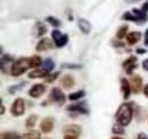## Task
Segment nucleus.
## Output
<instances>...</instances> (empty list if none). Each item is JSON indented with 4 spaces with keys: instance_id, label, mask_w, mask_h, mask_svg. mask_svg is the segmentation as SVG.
<instances>
[{
    "instance_id": "obj_4",
    "label": "nucleus",
    "mask_w": 148,
    "mask_h": 139,
    "mask_svg": "<svg viewBox=\"0 0 148 139\" xmlns=\"http://www.w3.org/2000/svg\"><path fill=\"white\" fill-rule=\"evenodd\" d=\"M66 111L74 112V113H79V114H83V115H88L89 114V108L87 107V102H84V100L69 105L66 107Z\"/></svg>"
},
{
    "instance_id": "obj_27",
    "label": "nucleus",
    "mask_w": 148,
    "mask_h": 139,
    "mask_svg": "<svg viewBox=\"0 0 148 139\" xmlns=\"http://www.w3.org/2000/svg\"><path fill=\"white\" fill-rule=\"evenodd\" d=\"M26 86V82H21L18 85H15V86H10V87L8 88V92L10 94V95H14V94H16V92H18L19 90H22L23 88Z\"/></svg>"
},
{
    "instance_id": "obj_25",
    "label": "nucleus",
    "mask_w": 148,
    "mask_h": 139,
    "mask_svg": "<svg viewBox=\"0 0 148 139\" xmlns=\"http://www.w3.org/2000/svg\"><path fill=\"white\" fill-rule=\"evenodd\" d=\"M23 139H41L40 131H37V130H29L26 133L23 135Z\"/></svg>"
},
{
    "instance_id": "obj_7",
    "label": "nucleus",
    "mask_w": 148,
    "mask_h": 139,
    "mask_svg": "<svg viewBox=\"0 0 148 139\" xmlns=\"http://www.w3.org/2000/svg\"><path fill=\"white\" fill-rule=\"evenodd\" d=\"M55 127V120L51 116H47L45 119H42V121L40 123V131L42 133H50L54 130Z\"/></svg>"
},
{
    "instance_id": "obj_13",
    "label": "nucleus",
    "mask_w": 148,
    "mask_h": 139,
    "mask_svg": "<svg viewBox=\"0 0 148 139\" xmlns=\"http://www.w3.org/2000/svg\"><path fill=\"white\" fill-rule=\"evenodd\" d=\"M77 26L83 34H89L91 31V23L86 18H79L77 19Z\"/></svg>"
},
{
    "instance_id": "obj_23",
    "label": "nucleus",
    "mask_w": 148,
    "mask_h": 139,
    "mask_svg": "<svg viewBox=\"0 0 148 139\" xmlns=\"http://www.w3.org/2000/svg\"><path fill=\"white\" fill-rule=\"evenodd\" d=\"M86 96V91L84 90H79V91H75L69 95V99L72 100V102H76V100H80L82 99L83 97Z\"/></svg>"
},
{
    "instance_id": "obj_41",
    "label": "nucleus",
    "mask_w": 148,
    "mask_h": 139,
    "mask_svg": "<svg viewBox=\"0 0 148 139\" xmlns=\"http://www.w3.org/2000/svg\"><path fill=\"white\" fill-rule=\"evenodd\" d=\"M143 92H144V95L146 96L148 98V83L147 85H145V87H144V90H143Z\"/></svg>"
},
{
    "instance_id": "obj_36",
    "label": "nucleus",
    "mask_w": 148,
    "mask_h": 139,
    "mask_svg": "<svg viewBox=\"0 0 148 139\" xmlns=\"http://www.w3.org/2000/svg\"><path fill=\"white\" fill-rule=\"evenodd\" d=\"M144 13H148V0H146L145 2H143V6H141V8H140Z\"/></svg>"
},
{
    "instance_id": "obj_24",
    "label": "nucleus",
    "mask_w": 148,
    "mask_h": 139,
    "mask_svg": "<svg viewBox=\"0 0 148 139\" xmlns=\"http://www.w3.org/2000/svg\"><path fill=\"white\" fill-rule=\"evenodd\" d=\"M1 139H23V137L15 131H6L1 133Z\"/></svg>"
},
{
    "instance_id": "obj_30",
    "label": "nucleus",
    "mask_w": 148,
    "mask_h": 139,
    "mask_svg": "<svg viewBox=\"0 0 148 139\" xmlns=\"http://www.w3.org/2000/svg\"><path fill=\"white\" fill-rule=\"evenodd\" d=\"M46 21H47V23H49L51 26H54V28H59L60 26V21L58 19L57 17L55 16H47L46 17Z\"/></svg>"
},
{
    "instance_id": "obj_15",
    "label": "nucleus",
    "mask_w": 148,
    "mask_h": 139,
    "mask_svg": "<svg viewBox=\"0 0 148 139\" xmlns=\"http://www.w3.org/2000/svg\"><path fill=\"white\" fill-rule=\"evenodd\" d=\"M60 85L64 89H72L75 86V79L71 74H65L60 79Z\"/></svg>"
},
{
    "instance_id": "obj_40",
    "label": "nucleus",
    "mask_w": 148,
    "mask_h": 139,
    "mask_svg": "<svg viewBox=\"0 0 148 139\" xmlns=\"http://www.w3.org/2000/svg\"><path fill=\"white\" fill-rule=\"evenodd\" d=\"M143 69L148 72V58H146V59L143 62Z\"/></svg>"
},
{
    "instance_id": "obj_17",
    "label": "nucleus",
    "mask_w": 148,
    "mask_h": 139,
    "mask_svg": "<svg viewBox=\"0 0 148 139\" xmlns=\"http://www.w3.org/2000/svg\"><path fill=\"white\" fill-rule=\"evenodd\" d=\"M34 32H36L37 38H42L48 32V28L43 22H37L36 25H34Z\"/></svg>"
},
{
    "instance_id": "obj_2",
    "label": "nucleus",
    "mask_w": 148,
    "mask_h": 139,
    "mask_svg": "<svg viewBox=\"0 0 148 139\" xmlns=\"http://www.w3.org/2000/svg\"><path fill=\"white\" fill-rule=\"evenodd\" d=\"M29 69H31L30 57H21L14 62L12 70H10V75L12 76H19L23 73H25Z\"/></svg>"
},
{
    "instance_id": "obj_46",
    "label": "nucleus",
    "mask_w": 148,
    "mask_h": 139,
    "mask_svg": "<svg viewBox=\"0 0 148 139\" xmlns=\"http://www.w3.org/2000/svg\"><path fill=\"white\" fill-rule=\"evenodd\" d=\"M43 139H49V138H43Z\"/></svg>"
},
{
    "instance_id": "obj_19",
    "label": "nucleus",
    "mask_w": 148,
    "mask_h": 139,
    "mask_svg": "<svg viewBox=\"0 0 148 139\" xmlns=\"http://www.w3.org/2000/svg\"><path fill=\"white\" fill-rule=\"evenodd\" d=\"M132 14L134 16H137V18L139 19L140 23H146L148 21V14L147 13H144L141 9H138V8H133L132 10Z\"/></svg>"
},
{
    "instance_id": "obj_39",
    "label": "nucleus",
    "mask_w": 148,
    "mask_h": 139,
    "mask_svg": "<svg viewBox=\"0 0 148 139\" xmlns=\"http://www.w3.org/2000/svg\"><path fill=\"white\" fill-rule=\"evenodd\" d=\"M137 139H148V136L146 133H144V132H140V133H138Z\"/></svg>"
},
{
    "instance_id": "obj_12",
    "label": "nucleus",
    "mask_w": 148,
    "mask_h": 139,
    "mask_svg": "<svg viewBox=\"0 0 148 139\" xmlns=\"http://www.w3.org/2000/svg\"><path fill=\"white\" fill-rule=\"evenodd\" d=\"M63 132L65 133V136L70 135V136L79 137L81 135V127L77 124H67L63 128Z\"/></svg>"
},
{
    "instance_id": "obj_6",
    "label": "nucleus",
    "mask_w": 148,
    "mask_h": 139,
    "mask_svg": "<svg viewBox=\"0 0 148 139\" xmlns=\"http://www.w3.org/2000/svg\"><path fill=\"white\" fill-rule=\"evenodd\" d=\"M15 62V58L12 56V55H1V72L3 74H8L10 73V70H12V66Z\"/></svg>"
},
{
    "instance_id": "obj_43",
    "label": "nucleus",
    "mask_w": 148,
    "mask_h": 139,
    "mask_svg": "<svg viewBox=\"0 0 148 139\" xmlns=\"http://www.w3.org/2000/svg\"><path fill=\"white\" fill-rule=\"evenodd\" d=\"M138 1H140V0H125L127 3H133V2H138Z\"/></svg>"
},
{
    "instance_id": "obj_9",
    "label": "nucleus",
    "mask_w": 148,
    "mask_h": 139,
    "mask_svg": "<svg viewBox=\"0 0 148 139\" xmlns=\"http://www.w3.org/2000/svg\"><path fill=\"white\" fill-rule=\"evenodd\" d=\"M54 41L49 38H42L38 41L37 46H36V50L38 52H47L49 49H51L54 47Z\"/></svg>"
},
{
    "instance_id": "obj_38",
    "label": "nucleus",
    "mask_w": 148,
    "mask_h": 139,
    "mask_svg": "<svg viewBox=\"0 0 148 139\" xmlns=\"http://www.w3.org/2000/svg\"><path fill=\"white\" fill-rule=\"evenodd\" d=\"M136 52H137L138 55H144V54L147 52V50H146L145 48H137V49H136Z\"/></svg>"
},
{
    "instance_id": "obj_8",
    "label": "nucleus",
    "mask_w": 148,
    "mask_h": 139,
    "mask_svg": "<svg viewBox=\"0 0 148 139\" xmlns=\"http://www.w3.org/2000/svg\"><path fill=\"white\" fill-rule=\"evenodd\" d=\"M47 90V86L43 83H36L29 89V96L31 98H39L41 97Z\"/></svg>"
},
{
    "instance_id": "obj_32",
    "label": "nucleus",
    "mask_w": 148,
    "mask_h": 139,
    "mask_svg": "<svg viewBox=\"0 0 148 139\" xmlns=\"http://www.w3.org/2000/svg\"><path fill=\"white\" fill-rule=\"evenodd\" d=\"M67 42H69V35L63 34V35H62V38L59 39V41L56 43L55 46L57 47V48H62V47L66 46V45H67Z\"/></svg>"
},
{
    "instance_id": "obj_14",
    "label": "nucleus",
    "mask_w": 148,
    "mask_h": 139,
    "mask_svg": "<svg viewBox=\"0 0 148 139\" xmlns=\"http://www.w3.org/2000/svg\"><path fill=\"white\" fill-rule=\"evenodd\" d=\"M141 36H143V33H141V32H139V31H132V32L128 33L127 38H125L127 43H128L129 46H133V45H136V43H138V42L140 41Z\"/></svg>"
},
{
    "instance_id": "obj_35",
    "label": "nucleus",
    "mask_w": 148,
    "mask_h": 139,
    "mask_svg": "<svg viewBox=\"0 0 148 139\" xmlns=\"http://www.w3.org/2000/svg\"><path fill=\"white\" fill-rule=\"evenodd\" d=\"M111 45L114 47V48H124V42L119 40V39H115V40H112L111 41Z\"/></svg>"
},
{
    "instance_id": "obj_29",
    "label": "nucleus",
    "mask_w": 148,
    "mask_h": 139,
    "mask_svg": "<svg viewBox=\"0 0 148 139\" xmlns=\"http://www.w3.org/2000/svg\"><path fill=\"white\" fill-rule=\"evenodd\" d=\"M112 132H113L114 135H123V133L125 132V130H124V127H123V125H121V124H119V123H115V124L112 127Z\"/></svg>"
},
{
    "instance_id": "obj_5",
    "label": "nucleus",
    "mask_w": 148,
    "mask_h": 139,
    "mask_svg": "<svg viewBox=\"0 0 148 139\" xmlns=\"http://www.w3.org/2000/svg\"><path fill=\"white\" fill-rule=\"evenodd\" d=\"M49 99L51 102H54L58 105H63L66 100V96L65 94L60 90V88H53L51 91H50V95H49Z\"/></svg>"
},
{
    "instance_id": "obj_34",
    "label": "nucleus",
    "mask_w": 148,
    "mask_h": 139,
    "mask_svg": "<svg viewBox=\"0 0 148 139\" xmlns=\"http://www.w3.org/2000/svg\"><path fill=\"white\" fill-rule=\"evenodd\" d=\"M62 35H63V33H62L59 30H54V31L51 32V39H53V41H54L55 45L59 41V39L62 38Z\"/></svg>"
},
{
    "instance_id": "obj_3",
    "label": "nucleus",
    "mask_w": 148,
    "mask_h": 139,
    "mask_svg": "<svg viewBox=\"0 0 148 139\" xmlns=\"http://www.w3.org/2000/svg\"><path fill=\"white\" fill-rule=\"evenodd\" d=\"M10 113L15 118L22 116L25 113V100L23 98H21V97L16 98L13 102L12 106H10Z\"/></svg>"
},
{
    "instance_id": "obj_42",
    "label": "nucleus",
    "mask_w": 148,
    "mask_h": 139,
    "mask_svg": "<svg viewBox=\"0 0 148 139\" xmlns=\"http://www.w3.org/2000/svg\"><path fill=\"white\" fill-rule=\"evenodd\" d=\"M64 139H77V137H75V136H70V135H67V136H65Z\"/></svg>"
},
{
    "instance_id": "obj_16",
    "label": "nucleus",
    "mask_w": 148,
    "mask_h": 139,
    "mask_svg": "<svg viewBox=\"0 0 148 139\" xmlns=\"http://www.w3.org/2000/svg\"><path fill=\"white\" fill-rule=\"evenodd\" d=\"M121 91L123 94V98L124 99H129L132 90H131V86H130L129 80L125 79V78H122L121 79Z\"/></svg>"
},
{
    "instance_id": "obj_10",
    "label": "nucleus",
    "mask_w": 148,
    "mask_h": 139,
    "mask_svg": "<svg viewBox=\"0 0 148 139\" xmlns=\"http://www.w3.org/2000/svg\"><path fill=\"white\" fill-rule=\"evenodd\" d=\"M130 86H131V90L133 94H139L141 90H144L143 88V79L140 75H132L129 80Z\"/></svg>"
},
{
    "instance_id": "obj_28",
    "label": "nucleus",
    "mask_w": 148,
    "mask_h": 139,
    "mask_svg": "<svg viewBox=\"0 0 148 139\" xmlns=\"http://www.w3.org/2000/svg\"><path fill=\"white\" fill-rule=\"evenodd\" d=\"M122 19L129 21V22H134V23H140L139 19L137 18V16H134V15L132 14V12H125V13L122 15Z\"/></svg>"
},
{
    "instance_id": "obj_11",
    "label": "nucleus",
    "mask_w": 148,
    "mask_h": 139,
    "mask_svg": "<svg viewBox=\"0 0 148 139\" xmlns=\"http://www.w3.org/2000/svg\"><path fill=\"white\" fill-rule=\"evenodd\" d=\"M137 57H134V56H131L129 58H127L123 63H122V66H123V69L125 71V73L127 74H129V75H132V73H133V70L137 67V65H136V63H137Z\"/></svg>"
},
{
    "instance_id": "obj_31",
    "label": "nucleus",
    "mask_w": 148,
    "mask_h": 139,
    "mask_svg": "<svg viewBox=\"0 0 148 139\" xmlns=\"http://www.w3.org/2000/svg\"><path fill=\"white\" fill-rule=\"evenodd\" d=\"M83 67L82 64H75V63H63L62 69H70V70H80Z\"/></svg>"
},
{
    "instance_id": "obj_26",
    "label": "nucleus",
    "mask_w": 148,
    "mask_h": 139,
    "mask_svg": "<svg viewBox=\"0 0 148 139\" xmlns=\"http://www.w3.org/2000/svg\"><path fill=\"white\" fill-rule=\"evenodd\" d=\"M37 121H38L37 114H31V115L26 119V121H25V127H26L27 129H32V128L36 125Z\"/></svg>"
},
{
    "instance_id": "obj_18",
    "label": "nucleus",
    "mask_w": 148,
    "mask_h": 139,
    "mask_svg": "<svg viewBox=\"0 0 148 139\" xmlns=\"http://www.w3.org/2000/svg\"><path fill=\"white\" fill-rule=\"evenodd\" d=\"M49 73L46 72L45 70L42 69H36L33 71H31L29 74H27V78L29 79H40V78H46Z\"/></svg>"
},
{
    "instance_id": "obj_20",
    "label": "nucleus",
    "mask_w": 148,
    "mask_h": 139,
    "mask_svg": "<svg viewBox=\"0 0 148 139\" xmlns=\"http://www.w3.org/2000/svg\"><path fill=\"white\" fill-rule=\"evenodd\" d=\"M42 58L39 55H33L30 57V64H31V69H38L42 65Z\"/></svg>"
},
{
    "instance_id": "obj_37",
    "label": "nucleus",
    "mask_w": 148,
    "mask_h": 139,
    "mask_svg": "<svg viewBox=\"0 0 148 139\" xmlns=\"http://www.w3.org/2000/svg\"><path fill=\"white\" fill-rule=\"evenodd\" d=\"M144 45L145 47H148V29H146L145 34H144Z\"/></svg>"
},
{
    "instance_id": "obj_33",
    "label": "nucleus",
    "mask_w": 148,
    "mask_h": 139,
    "mask_svg": "<svg viewBox=\"0 0 148 139\" xmlns=\"http://www.w3.org/2000/svg\"><path fill=\"white\" fill-rule=\"evenodd\" d=\"M59 74H60V72H54V73H49L46 78H45V80H46V82H54L56 79L59 76Z\"/></svg>"
},
{
    "instance_id": "obj_21",
    "label": "nucleus",
    "mask_w": 148,
    "mask_h": 139,
    "mask_svg": "<svg viewBox=\"0 0 148 139\" xmlns=\"http://www.w3.org/2000/svg\"><path fill=\"white\" fill-rule=\"evenodd\" d=\"M40 69L45 70V71L48 72V73H51V71L55 69V62L51 61L50 58H47V59L43 61V63H42V65H41Z\"/></svg>"
},
{
    "instance_id": "obj_1",
    "label": "nucleus",
    "mask_w": 148,
    "mask_h": 139,
    "mask_svg": "<svg viewBox=\"0 0 148 139\" xmlns=\"http://www.w3.org/2000/svg\"><path fill=\"white\" fill-rule=\"evenodd\" d=\"M134 114V108H133V104L132 103H123L119 106L116 113H115V120L116 123L127 127L129 125L130 122L132 121Z\"/></svg>"
},
{
    "instance_id": "obj_45",
    "label": "nucleus",
    "mask_w": 148,
    "mask_h": 139,
    "mask_svg": "<svg viewBox=\"0 0 148 139\" xmlns=\"http://www.w3.org/2000/svg\"><path fill=\"white\" fill-rule=\"evenodd\" d=\"M111 139H123V138H121V137H116V136H115V137H112Z\"/></svg>"
},
{
    "instance_id": "obj_44",
    "label": "nucleus",
    "mask_w": 148,
    "mask_h": 139,
    "mask_svg": "<svg viewBox=\"0 0 148 139\" xmlns=\"http://www.w3.org/2000/svg\"><path fill=\"white\" fill-rule=\"evenodd\" d=\"M0 114H1V115L5 114V106H3L2 104H1V112H0Z\"/></svg>"
},
{
    "instance_id": "obj_22",
    "label": "nucleus",
    "mask_w": 148,
    "mask_h": 139,
    "mask_svg": "<svg viewBox=\"0 0 148 139\" xmlns=\"http://www.w3.org/2000/svg\"><path fill=\"white\" fill-rule=\"evenodd\" d=\"M128 30H129V26H128L127 24L121 25V26L119 28L117 32H116V39L122 40V39L127 38V35H128Z\"/></svg>"
}]
</instances>
